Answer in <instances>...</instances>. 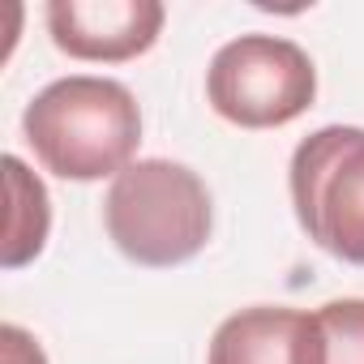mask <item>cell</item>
<instances>
[{"instance_id": "obj_8", "label": "cell", "mask_w": 364, "mask_h": 364, "mask_svg": "<svg viewBox=\"0 0 364 364\" xmlns=\"http://www.w3.org/2000/svg\"><path fill=\"white\" fill-rule=\"evenodd\" d=\"M313 317V364H364V300H330Z\"/></svg>"}, {"instance_id": "obj_4", "label": "cell", "mask_w": 364, "mask_h": 364, "mask_svg": "<svg viewBox=\"0 0 364 364\" xmlns=\"http://www.w3.org/2000/svg\"><path fill=\"white\" fill-rule=\"evenodd\" d=\"M206 99L228 124L279 129L313 107L317 69L291 39L240 35L215 52L206 69Z\"/></svg>"}, {"instance_id": "obj_2", "label": "cell", "mask_w": 364, "mask_h": 364, "mask_svg": "<svg viewBox=\"0 0 364 364\" xmlns=\"http://www.w3.org/2000/svg\"><path fill=\"white\" fill-rule=\"evenodd\" d=\"M103 223L129 262L171 270L206 249L215 206L206 180L193 167L176 159H137L107 185Z\"/></svg>"}, {"instance_id": "obj_6", "label": "cell", "mask_w": 364, "mask_h": 364, "mask_svg": "<svg viewBox=\"0 0 364 364\" xmlns=\"http://www.w3.org/2000/svg\"><path fill=\"white\" fill-rule=\"evenodd\" d=\"M206 364H313V317L283 304L240 309L215 330Z\"/></svg>"}, {"instance_id": "obj_1", "label": "cell", "mask_w": 364, "mask_h": 364, "mask_svg": "<svg viewBox=\"0 0 364 364\" xmlns=\"http://www.w3.org/2000/svg\"><path fill=\"white\" fill-rule=\"evenodd\" d=\"M22 133L35 159L60 180L120 176L141 141V107L124 82L73 73L43 86L26 112Z\"/></svg>"}, {"instance_id": "obj_5", "label": "cell", "mask_w": 364, "mask_h": 364, "mask_svg": "<svg viewBox=\"0 0 364 364\" xmlns=\"http://www.w3.org/2000/svg\"><path fill=\"white\" fill-rule=\"evenodd\" d=\"M48 35L73 60L120 65L137 60L159 43L167 9L159 0H52Z\"/></svg>"}, {"instance_id": "obj_9", "label": "cell", "mask_w": 364, "mask_h": 364, "mask_svg": "<svg viewBox=\"0 0 364 364\" xmlns=\"http://www.w3.org/2000/svg\"><path fill=\"white\" fill-rule=\"evenodd\" d=\"M0 364H48V355L35 343V334H26L22 326H5L0 330Z\"/></svg>"}, {"instance_id": "obj_7", "label": "cell", "mask_w": 364, "mask_h": 364, "mask_svg": "<svg viewBox=\"0 0 364 364\" xmlns=\"http://www.w3.org/2000/svg\"><path fill=\"white\" fill-rule=\"evenodd\" d=\"M5 189H9V219H5V240H0V266L18 270L43 253L52 206H48L43 180L18 154H5Z\"/></svg>"}, {"instance_id": "obj_3", "label": "cell", "mask_w": 364, "mask_h": 364, "mask_svg": "<svg viewBox=\"0 0 364 364\" xmlns=\"http://www.w3.org/2000/svg\"><path fill=\"white\" fill-rule=\"evenodd\" d=\"M291 206L304 236L347 262L364 266V129L326 124L291 154Z\"/></svg>"}]
</instances>
